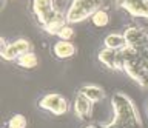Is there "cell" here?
Wrapping results in <instances>:
<instances>
[{
  "label": "cell",
  "mask_w": 148,
  "mask_h": 128,
  "mask_svg": "<svg viewBox=\"0 0 148 128\" xmlns=\"http://www.w3.org/2000/svg\"><path fill=\"white\" fill-rule=\"evenodd\" d=\"M114 117L108 125L100 128H140L142 119L136 105L125 93H114L111 99Z\"/></svg>",
  "instance_id": "cell-1"
},
{
  "label": "cell",
  "mask_w": 148,
  "mask_h": 128,
  "mask_svg": "<svg viewBox=\"0 0 148 128\" xmlns=\"http://www.w3.org/2000/svg\"><path fill=\"white\" fill-rule=\"evenodd\" d=\"M102 3L103 0H71L65 12L68 23H80L86 19H91L102 8Z\"/></svg>",
  "instance_id": "cell-2"
},
{
  "label": "cell",
  "mask_w": 148,
  "mask_h": 128,
  "mask_svg": "<svg viewBox=\"0 0 148 128\" xmlns=\"http://www.w3.org/2000/svg\"><path fill=\"white\" fill-rule=\"evenodd\" d=\"M39 108L53 113L56 116H62V114L68 113L69 105L63 96H60L57 93H49L39 100Z\"/></svg>",
  "instance_id": "cell-3"
},
{
  "label": "cell",
  "mask_w": 148,
  "mask_h": 128,
  "mask_svg": "<svg viewBox=\"0 0 148 128\" xmlns=\"http://www.w3.org/2000/svg\"><path fill=\"white\" fill-rule=\"evenodd\" d=\"M125 40H127V47L134 48L139 53H145L148 49V31L140 28V26H130L125 29Z\"/></svg>",
  "instance_id": "cell-4"
},
{
  "label": "cell",
  "mask_w": 148,
  "mask_h": 128,
  "mask_svg": "<svg viewBox=\"0 0 148 128\" xmlns=\"http://www.w3.org/2000/svg\"><path fill=\"white\" fill-rule=\"evenodd\" d=\"M68 23V20H66V14H63L60 10H57V8H54L53 11L49 12L48 16L45 17V20L42 22V28H43L46 33H49V34H56L57 36L59 34V31L63 28L65 25Z\"/></svg>",
  "instance_id": "cell-5"
},
{
  "label": "cell",
  "mask_w": 148,
  "mask_h": 128,
  "mask_svg": "<svg viewBox=\"0 0 148 128\" xmlns=\"http://www.w3.org/2000/svg\"><path fill=\"white\" fill-rule=\"evenodd\" d=\"M117 6L123 8L133 17L148 19V0H117Z\"/></svg>",
  "instance_id": "cell-6"
},
{
  "label": "cell",
  "mask_w": 148,
  "mask_h": 128,
  "mask_svg": "<svg viewBox=\"0 0 148 128\" xmlns=\"http://www.w3.org/2000/svg\"><path fill=\"white\" fill-rule=\"evenodd\" d=\"M32 12L39 23L45 20V17L54 10V0H32Z\"/></svg>",
  "instance_id": "cell-7"
},
{
  "label": "cell",
  "mask_w": 148,
  "mask_h": 128,
  "mask_svg": "<svg viewBox=\"0 0 148 128\" xmlns=\"http://www.w3.org/2000/svg\"><path fill=\"white\" fill-rule=\"evenodd\" d=\"M92 103L94 102H91L88 97H85V96L80 94V93H77L76 99H74V113H76L80 119H85V117L90 116L91 111H92Z\"/></svg>",
  "instance_id": "cell-8"
},
{
  "label": "cell",
  "mask_w": 148,
  "mask_h": 128,
  "mask_svg": "<svg viewBox=\"0 0 148 128\" xmlns=\"http://www.w3.org/2000/svg\"><path fill=\"white\" fill-rule=\"evenodd\" d=\"M53 51L56 54V57L68 59V57H73L74 54H76V47H74V43H71L69 40H59V42L54 43Z\"/></svg>",
  "instance_id": "cell-9"
},
{
  "label": "cell",
  "mask_w": 148,
  "mask_h": 128,
  "mask_svg": "<svg viewBox=\"0 0 148 128\" xmlns=\"http://www.w3.org/2000/svg\"><path fill=\"white\" fill-rule=\"evenodd\" d=\"M79 93L83 94L85 97H88L91 102H94V103L105 99L103 88H100V86H97V85H83L82 88L79 90Z\"/></svg>",
  "instance_id": "cell-10"
},
{
  "label": "cell",
  "mask_w": 148,
  "mask_h": 128,
  "mask_svg": "<svg viewBox=\"0 0 148 128\" xmlns=\"http://www.w3.org/2000/svg\"><path fill=\"white\" fill-rule=\"evenodd\" d=\"M105 48L114 49V51H119V49H123L127 47V40H125L123 34H117V33H111L105 37L103 40Z\"/></svg>",
  "instance_id": "cell-11"
},
{
  "label": "cell",
  "mask_w": 148,
  "mask_h": 128,
  "mask_svg": "<svg viewBox=\"0 0 148 128\" xmlns=\"http://www.w3.org/2000/svg\"><path fill=\"white\" fill-rule=\"evenodd\" d=\"M99 62L102 65H105L106 68H111V70H116V65H117V51L110 48H103L99 51Z\"/></svg>",
  "instance_id": "cell-12"
},
{
  "label": "cell",
  "mask_w": 148,
  "mask_h": 128,
  "mask_svg": "<svg viewBox=\"0 0 148 128\" xmlns=\"http://www.w3.org/2000/svg\"><path fill=\"white\" fill-rule=\"evenodd\" d=\"M0 43H2V49H0V54H2V57L5 59V60H8V62L17 60L20 54H18L17 48L14 47V43H6V40H5V39L0 40Z\"/></svg>",
  "instance_id": "cell-13"
},
{
  "label": "cell",
  "mask_w": 148,
  "mask_h": 128,
  "mask_svg": "<svg viewBox=\"0 0 148 128\" xmlns=\"http://www.w3.org/2000/svg\"><path fill=\"white\" fill-rule=\"evenodd\" d=\"M37 56L34 53H25V54H20L17 59V65L25 68V70H31V68H36L37 66Z\"/></svg>",
  "instance_id": "cell-14"
},
{
  "label": "cell",
  "mask_w": 148,
  "mask_h": 128,
  "mask_svg": "<svg viewBox=\"0 0 148 128\" xmlns=\"http://www.w3.org/2000/svg\"><path fill=\"white\" fill-rule=\"evenodd\" d=\"M91 22H92L94 26H97V28H103V26H106L110 23V16H108V12H106L105 10L100 8V10L91 17Z\"/></svg>",
  "instance_id": "cell-15"
},
{
  "label": "cell",
  "mask_w": 148,
  "mask_h": 128,
  "mask_svg": "<svg viewBox=\"0 0 148 128\" xmlns=\"http://www.w3.org/2000/svg\"><path fill=\"white\" fill-rule=\"evenodd\" d=\"M14 47L17 48L18 54H25V53L32 51V45H31L29 40H26V39H17L16 42H14Z\"/></svg>",
  "instance_id": "cell-16"
},
{
  "label": "cell",
  "mask_w": 148,
  "mask_h": 128,
  "mask_svg": "<svg viewBox=\"0 0 148 128\" xmlns=\"http://www.w3.org/2000/svg\"><path fill=\"white\" fill-rule=\"evenodd\" d=\"M57 37H59L60 40H71V39L74 37V28L71 26V23H66V25H65L63 28L59 31Z\"/></svg>",
  "instance_id": "cell-17"
},
{
  "label": "cell",
  "mask_w": 148,
  "mask_h": 128,
  "mask_svg": "<svg viewBox=\"0 0 148 128\" xmlns=\"http://www.w3.org/2000/svg\"><path fill=\"white\" fill-rule=\"evenodd\" d=\"M8 127H12V128H25L26 127L25 116H22V114H16V116H12L11 119H9V122H8Z\"/></svg>",
  "instance_id": "cell-18"
},
{
  "label": "cell",
  "mask_w": 148,
  "mask_h": 128,
  "mask_svg": "<svg viewBox=\"0 0 148 128\" xmlns=\"http://www.w3.org/2000/svg\"><path fill=\"white\" fill-rule=\"evenodd\" d=\"M85 128H100V127H96V125H88V127H85Z\"/></svg>",
  "instance_id": "cell-19"
},
{
  "label": "cell",
  "mask_w": 148,
  "mask_h": 128,
  "mask_svg": "<svg viewBox=\"0 0 148 128\" xmlns=\"http://www.w3.org/2000/svg\"><path fill=\"white\" fill-rule=\"evenodd\" d=\"M8 128H12V127H8Z\"/></svg>",
  "instance_id": "cell-20"
},
{
  "label": "cell",
  "mask_w": 148,
  "mask_h": 128,
  "mask_svg": "<svg viewBox=\"0 0 148 128\" xmlns=\"http://www.w3.org/2000/svg\"><path fill=\"white\" fill-rule=\"evenodd\" d=\"M147 111H148V107H147Z\"/></svg>",
  "instance_id": "cell-21"
}]
</instances>
